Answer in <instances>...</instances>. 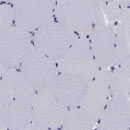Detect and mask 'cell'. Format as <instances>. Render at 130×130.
Instances as JSON below:
<instances>
[{
  "instance_id": "5",
  "label": "cell",
  "mask_w": 130,
  "mask_h": 130,
  "mask_svg": "<svg viewBox=\"0 0 130 130\" xmlns=\"http://www.w3.org/2000/svg\"><path fill=\"white\" fill-rule=\"evenodd\" d=\"M30 32L16 26L0 32V64L4 69L17 68L20 66L32 46Z\"/></svg>"
},
{
  "instance_id": "11",
  "label": "cell",
  "mask_w": 130,
  "mask_h": 130,
  "mask_svg": "<svg viewBox=\"0 0 130 130\" xmlns=\"http://www.w3.org/2000/svg\"><path fill=\"white\" fill-rule=\"evenodd\" d=\"M130 126L128 97H113L108 100L100 117V130H126Z\"/></svg>"
},
{
  "instance_id": "2",
  "label": "cell",
  "mask_w": 130,
  "mask_h": 130,
  "mask_svg": "<svg viewBox=\"0 0 130 130\" xmlns=\"http://www.w3.org/2000/svg\"><path fill=\"white\" fill-rule=\"evenodd\" d=\"M89 40L84 36L76 38L67 53L58 60V71L77 76L89 82L99 71Z\"/></svg>"
},
{
  "instance_id": "3",
  "label": "cell",
  "mask_w": 130,
  "mask_h": 130,
  "mask_svg": "<svg viewBox=\"0 0 130 130\" xmlns=\"http://www.w3.org/2000/svg\"><path fill=\"white\" fill-rule=\"evenodd\" d=\"M55 7V0H17L12 7L13 21L22 30L37 31L52 20Z\"/></svg>"
},
{
  "instance_id": "21",
  "label": "cell",
  "mask_w": 130,
  "mask_h": 130,
  "mask_svg": "<svg viewBox=\"0 0 130 130\" xmlns=\"http://www.w3.org/2000/svg\"><path fill=\"white\" fill-rule=\"evenodd\" d=\"M96 8L103 9L107 3L104 2V0H94Z\"/></svg>"
},
{
  "instance_id": "7",
  "label": "cell",
  "mask_w": 130,
  "mask_h": 130,
  "mask_svg": "<svg viewBox=\"0 0 130 130\" xmlns=\"http://www.w3.org/2000/svg\"><path fill=\"white\" fill-rule=\"evenodd\" d=\"M20 67L21 72L37 91L48 89L57 74L55 60L35 48L26 56Z\"/></svg>"
},
{
  "instance_id": "4",
  "label": "cell",
  "mask_w": 130,
  "mask_h": 130,
  "mask_svg": "<svg viewBox=\"0 0 130 130\" xmlns=\"http://www.w3.org/2000/svg\"><path fill=\"white\" fill-rule=\"evenodd\" d=\"M96 9L94 0H57L54 14L66 27L75 32H83L94 22Z\"/></svg>"
},
{
  "instance_id": "17",
  "label": "cell",
  "mask_w": 130,
  "mask_h": 130,
  "mask_svg": "<svg viewBox=\"0 0 130 130\" xmlns=\"http://www.w3.org/2000/svg\"><path fill=\"white\" fill-rule=\"evenodd\" d=\"M13 21L12 7L0 3V32L11 26Z\"/></svg>"
},
{
  "instance_id": "12",
  "label": "cell",
  "mask_w": 130,
  "mask_h": 130,
  "mask_svg": "<svg viewBox=\"0 0 130 130\" xmlns=\"http://www.w3.org/2000/svg\"><path fill=\"white\" fill-rule=\"evenodd\" d=\"M115 31L109 26L99 27L89 34L90 43L95 60L99 66L108 69L113 64Z\"/></svg>"
},
{
  "instance_id": "20",
  "label": "cell",
  "mask_w": 130,
  "mask_h": 130,
  "mask_svg": "<svg viewBox=\"0 0 130 130\" xmlns=\"http://www.w3.org/2000/svg\"><path fill=\"white\" fill-rule=\"evenodd\" d=\"M97 27L105 26V17L103 10L100 8H96L94 21Z\"/></svg>"
},
{
  "instance_id": "8",
  "label": "cell",
  "mask_w": 130,
  "mask_h": 130,
  "mask_svg": "<svg viewBox=\"0 0 130 130\" xmlns=\"http://www.w3.org/2000/svg\"><path fill=\"white\" fill-rule=\"evenodd\" d=\"M87 84L88 82L77 76L60 72L48 89L57 101L72 109L81 105Z\"/></svg>"
},
{
  "instance_id": "27",
  "label": "cell",
  "mask_w": 130,
  "mask_h": 130,
  "mask_svg": "<svg viewBox=\"0 0 130 130\" xmlns=\"http://www.w3.org/2000/svg\"><path fill=\"white\" fill-rule=\"evenodd\" d=\"M113 0H104V2L105 3H107L108 2H110V1H112Z\"/></svg>"
},
{
  "instance_id": "19",
  "label": "cell",
  "mask_w": 130,
  "mask_h": 130,
  "mask_svg": "<svg viewBox=\"0 0 130 130\" xmlns=\"http://www.w3.org/2000/svg\"><path fill=\"white\" fill-rule=\"evenodd\" d=\"M130 9L128 8L121 7L118 20L120 21L125 30L126 34L130 37Z\"/></svg>"
},
{
  "instance_id": "24",
  "label": "cell",
  "mask_w": 130,
  "mask_h": 130,
  "mask_svg": "<svg viewBox=\"0 0 130 130\" xmlns=\"http://www.w3.org/2000/svg\"><path fill=\"white\" fill-rule=\"evenodd\" d=\"M7 129L6 126H5L4 124L2 122L1 119H0V130H6Z\"/></svg>"
},
{
  "instance_id": "13",
  "label": "cell",
  "mask_w": 130,
  "mask_h": 130,
  "mask_svg": "<svg viewBox=\"0 0 130 130\" xmlns=\"http://www.w3.org/2000/svg\"><path fill=\"white\" fill-rule=\"evenodd\" d=\"M31 105L0 101V119L7 129L25 130L31 122Z\"/></svg>"
},
{
  "instance_id": "1",
  "label": "cell",
  "mask_w": 130,
  "mask_h": 130,
  "mask_svg": "<svg viewBox=\"0 0 130 130\" xmlns=\"http://www.w3.org/2000/svg\"><path fill=\"white\" fill-rule=\"evenodd\" d=\"M76 38L74 31L52 19L36 31L33 38L34 48L53 60H59Z\"/></svg>"
},
{
  "instance_id": "25",
  "label": "cell",
  "mask_w": 130,
  "mask_h": 130,
  "mask_svg": "<svg viewBox=\"0 0 130 130\" xmlns=\"http://www.w3.org/2000/svg\"><path fill=\"white\" fill-rule=\"evenodd\" d=\"M3 67H2V65L0 64V82L1 80V78H2V76L3 75L4 70H3Z\"/></svg>"
},
{
  "instance_id": "9",
  "label": "cell",
  "mask_w": 130,
  "mask_h": 130,
  "mask_svg": "<svg viewBox=\"0 0 130 130\" xmlns=\"http://www.w3.org/2000/svg\"><path fill=\"white\" fill-rule=\"evenodd\" d=\"M36 90L16 68L6 69L0 82V101L31 105Z\"/></svg>"
},
{
  "instance_id": "26",
  "label": "cell",
  "mask_w": 130,
  "mask_h": 130,
  "mask_svg": "<svg viewBox=\"0 0 130 130\" xmlns=\"http://www.w3.org/2000/svg\"><path fill=\"white\" fill-rule=\"evenodd\" d=\"M17 1V0H0V3H2V2H9V3L12 2V3H14Z\"/></svg>"
},
{
  "instance_id": "6",
  "label": "cell",
  "mask_w": 130,
  "mask_h": 130,
  "mask_svg": "<svg viewBox=\"0 0 130 130\" xmlns=\"http://www.w3.org/2000/svg\"><path fill=\"white\" fill-rule=\"evenodd\" d=\"M31 121L42 130L59 128L68 108L55 99L48 89L38 91L31 103Z\"/></svg>"
},
{
  "instance_id": "10",
  "label": "cell",
  "mask_w": 130,
  "mask_h": 130,
  "mask_svg": "<svg viewBox=\"0 0 130 130\" xmlns=\"http://www.w3.org/2000/svg\"><path fill=\"white\" fill-rule=\"evenodd\" d=\"M111 73L106 68L99 71L94 78L88 82L81 107L94 110H103L110 94Z\"/></svg>"
},
{
  "instance_id": "14",
  "label": "cell",
  "mask_w": 130,
  "mask_h": 130,
  "mask_svg": "<svg viewBox=\"0 0 130 130\" xmlns=\"http://www.w3.org/2000/svg\"><path fill=\"white\" fill-rule=\"evenodd\" d=\"M79 107L68 110L62 122L64 129L91 130L100 119L103 112V110L88 109Z\"/></svg>"
},
{
  "instance_id": "15",
  "label": "cell",
  "mask_w": 130,
  "mask_h": 130,
  "mask_svg": "<svg viewBox=\"0 0 130 130\" xmlns=\"http://www.w3.org/2000/svg\"><path fill=\"white\" fill-rule=\"evenodd\" d=\"M110 87L112 97H128L130 90V61L119 65L111 73Z\"/></svg>"
},
{
  "instance_id": "22",
  "label": "cell",
  "mask_w": 130,
  "mask_h": 130,
  "mask_svg": "<svg viewBox=\"0 0 130 130\" xmlns=\"http://www.w3.org/2000/svg\"><path fill=\"white\" fill-rule=\"evenodd\" d=\"M119 3L121 7L128 8L130 5V0H119Z\"/></svg>"
},
{
  "instance_id": "16",
  "label": "cell",
  "mask_w": 130,
  "mask_h": 130,
  "mask_svg": "<svg viewBox=\"0 0 130 130\" xmlns=\"http://www.w3.org/2000/svg\"><path fill=\"white\" fill-rule=\"evenodd\" d=\"M116 37L113 52V64L119 66L130 61V37H128L121 24L116 27Z\"/></svg>"
},
{
  "instance_id": "23",
  "label": "cell",
  "mask_w": 130,
  "mask_h": 130,
  "mask_svg": "<svg viewBox=\"0 0 130 130\" xmlns=\"http://www.w3.org/2000/svg\"><path fill=\"white\" fill-rule=\"evenodd\" d=\"M25 130H42V129L40 127L32 123L29 124Z\"/></svg>"
},
{
  "instance_id": "18",
  "label": "cell",
  "mask_w": 130,
  "mask_h": 130,
  "mask_svg": "<svg viewBox=\"0 0 130 130\" xmlns=\"http://www.w3.org/2000/svg\"><path fill=\"white\" fill-rule=\"evenodd\" d=\"M120 9L119 3L113 0L107 3L102 10L108 21L114 22L118 19Z\"/></svg>"
}]
</instances>
